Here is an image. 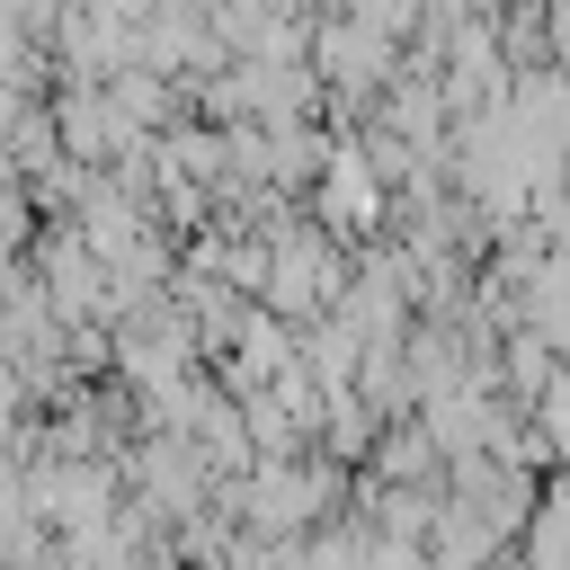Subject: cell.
I'll return each instance as SVG.
<instances>
[{
  "instance_id": "cell-1",
  "label": "cell",
  "mask_w": 570,
  "mask_h": 570,
  "mask_svg": "<svg viewBox=\"0 0 570 570\" xmlns=\"http://www.w3.org/2000/svg\"><path fill=\"white\" fill-rule=\"evenodd\" d=\"M392 196H401V187L374 169L365 134H330V151H321V178H312L303 214H312L330 240L365 249V240H383V232H392Z\"/></svg>"
},
{
  "instance_id": "cell-2",
  "label": "cell",
  "mask_w": 570,
  "mask_h": 570,
  "mask_svg": "<svg viewBox=\"0 0 570 570\" xmlns=\"http://www.w3.org/2000/svg\"><path fill=\"white\" fill-rule=\"evenodd\" d=\"M517 552H525V570H570V463L543 472V499H534Z\"/></svg>"
}]
</instances>
